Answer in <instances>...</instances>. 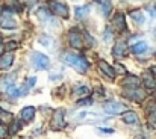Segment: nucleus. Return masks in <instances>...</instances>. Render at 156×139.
<instances>
[{
  "instance_id": "nucleus-24",
  "label": "nucleus",
  "mask_w": 156,
  "mask_h": 139,
  "mask_svg": "<svg viewBox=\"0 0 156 139\" xmlns=\"http://www.w3.org/2000/svg\"><path fill=\"white\" fill-rule=\"evenodd\" d=\"M18 47V43H15V41H11V43H8L6 46H5V48L8 50V53H9V50H15Z\"/></svg>"
},
{
  "instance_id": "nucleus-13",
  "label": "nucleus",
  "mask_w": 156,
  "mask_h": 139,
  "mask_svg": "<svg viewBox=\"0 0 156 139\" xmlns=\"http://www.w3.org/2000/svg\"><path fill=\"white\" fill-rule=\"evenodd\" d=\"M99 68H100V71L103 73L105 76H108L109 79H115V70L111 65H108L105 61H99Z\"/></svg>"
},
{
  "instance_id": "nucleus-25",
  "label": "nucleus",
  "mask_w": 156,
  "mask_h": 139,
  "mask_svg": "<svg viewBox=\"0 0 156 139\" xmlns=\"http://www.w3.org/2000/svg\"><path fill=\"white\" fill-rule=\"evenodd\" d=\"M11 124H12V127H11L9 133H11V135H14V133H17V132H18V129H20V124H18L17 121H14V123H11Z\"/></svg>"
},
{
  "instance_id": "nucleus-27",
  "label": "nucleus",
  "mask_w": 156,
  "mask_h": 139,
  "mask_svg": "<svg viewBox=\"0 0 156 139\" xmlns=\"http://www.w3.org/2000/svg\"><path fill=\"white\" fill-rule=\"evenodd\" d=\"M115 68H117V71H120V73L126 74V70H124V67H123L121 64H117V65H115Z\"/></svg>"
},
{
  "instance_id": "nucleus-6",
  "label": "nucleus",
  "mask_w": 156,
  "mask_h": 139,
  "mask_svg": "<svg viewBox=\"0 0 156 139\" xmlns=\"http://www.w3.org/2000/svg\"><path fill=\"white\" fill-rule=\"evenodd\" d=\"M64 115H65L64 109H58V110H55V113H53V116H52V121H50V127H52V130L58 132V130H62V129L65 127Z\"/></svg>"
},
{
  "instance_id": "nucleus-21",
  "label": "nucleus",
  "mask_w": 156,
  "mask_h": 139,
  "mask_svg": "<svg viewBox=\"0 0 156 139\" xmlns=\"http://www.w3.org/2000/svg\"><path fill=\"white\" fill-rule=\"evenodd\" d=\"M97 5H100L102 6V12H103V15H109V12H111V9H112V6H111V3L108 2V0H94Z\"/></svg>"
},
{
  "instance_id": "nucleus-4",
  "label": "nucleus",
  "mask_w": 156,
  "mask_h": 139,
  "mask_svg": "<svg viewBox=\"0 0 156 139\" xmlns=\"http://www.w3.org/2000/svg\"><path fill=\"white\" fill-rule=\"evenodd\" d=\"M12 9H3L0 14V27L3 29H15L17 27V21L12 17Z\"/></svg>"
},
{
  "instance_id": "nucleus-14",
  "label": "nucleus",
  "mask_w": 156,
  "mask_h": 139,
  "mask_svg": "<svg viewBox=\"0 0 156 139\" xmlns=\"http://www.w3.org/2000/svg\"><path fill=\"white\" fill-rule=\"evenodd\" d=\"M35 116V107L34 106H26L23 110H21V120L24 123H30Z\"/></svg>"
},
{
  "instance_id": "nucleus-26",
  "label": "nucleus",
  "mask_w": 156,
  "mask_h": 139,
  "mask_svg": "<svg viewBox=\"0 0 156 139\" xmlns=\"http://www.w3.org/2000/svg\"><path fill=\"white\" fill-rule=\"evenodd\" d=\"M8 135V130H6V127L3 126V124H0V138H5Z\"/></svg>"
},
{
  "instance_id": "nucleus-23",
  "label": "nucleus",
  "mask_w": 156,
  "mask_h": 139,
  "mask_svg": "<svg viewBox=\"0 0 156 139\" xmlns=\"http://www.w3.org/2000/svg\"><path fill=\"white\" fill-rule=\"evenodd\" d=\"M88 92H90V88H87V86H79L74 89V94H77V95H87Z\"/></svg>"
},
{
  "instance_id": "nucleus-30",
  "label": "nucleus",
  "mask_w": 156,
  "mask_h": 139,
  "mask_svg": "<svg viewBox=\"0 0 156 139\" xmlns=\"http://www.w3.org/2000/svg\"><path fill=\"white\" fill-rule=\"evenodd\" d=\"M0 46H2V36H0Z\"/></svg>"
},
{
  "instance_id": "nucleus-11",
  "label": "nucleus",
  "mask_w": 156,
  "mask_h": 139,
  "mask_svg": "<svg viewBox=\"0 0 156 139\" xmlns=\"http://www.w3.org/2000/svg\"><path fill=\"white\" fill-rule=\"evenodd\" d=\"M12 64H14V54L12 53L6 51L0 56V70H8V68L12 67Z\"/></svg>"
},
{
  "instance_id": "nucleus-17",
  "label": "nucleus",
  "mask_w": 156,
  "mask_h": 139,
  "mask_svg": "<svg viewBox=\"0 0 156 139\" xmlns=\"http://www.w3.org/2000/svg\"><path fill=\"white\" fill-rule=\"evenodd\" d=\"M76 18H85V17H88V14H90V11H91V6L90 5H85V6H77L76 9Z\"/></svg>"
},
{
  "instance_id": "nucleus-1",
  "label": "nucleus",
  "mask_w": 156,
  "mask_h": 139,
  "mask_svg": "<svg viewBox=\"0 0 156 139\" xmlns=\"http://www.w3.org/2000/svg\"><path fill=\"white\" fill-rule=\"evenodd\" d=\"M64 62H65L68 67L74 68V70H76L77 73H80V74H85V73L88 71V67H90V64L87 62L85 57H82V56H79V54H73V53H65V54H64Z\"/></svg>"
},
{
  "instance_id": "nucleus-3",
  "label": "nucleus",
  "mask_w": 156,
  "mask_h": 139,
  "mask_svg": "<svg viewBox=\"0 0 156 139\" xmlns=\"http://www.w3.org/2000/svg\"><path fill=\"white\" fill-rule=\"evenodd\" d=\"M103 110L108 115H118L127 112V106L120 101H106L103 103Z\"/></svg>"
},
{
  "instance_id": "nucleus-8",
  "label": "nucleus",
  "mask_w": 156,
  "mask_h": 139,
  "mask_svg": "<svg viewBox=\"0 0 156 139\" xmlns=\"http://www.w3.org/2000/svg\"><path fill=\"white\" fill-rule=\"evenodd\" d=\"M121 86L126 89H138L141 86V79L136 76H126L121 80Z\"/></svg>"
},
{
  "instance_id": "nucleus-12",
  "label": "nucleus",
  "mask_w": 156,
  "mask_h": 139,
  "mask_svg": "<svg viewBox=\"0 0 156 139\" xmlns=\"http://www.w3.org/2000/svg\"><path fill=\"white\" fill-rule=\"evenodd\" d=\"M143 83H144V86H146L147 89H150V91L156 89V79L150 71H146V73H144V76H143Z\"/></svg>"
},
{
  "instance_id": "nucleus-5",
  "label": "nucleus",
  "mask_w": 156,
  "mask_h": 139,
  "mask_svg": "<svg viewBox=\"0 0 156 139\" xmlns=\"http://www.w3.org/2000/svg\"><path fill=\"white\" fill-rule=\"evenodd\" d=\"M49 8H50L52 14L58 15V17H61V18H68V17H70L68 6H67L65 3H62V2H50Z\"/></svg>"
},
{
  "instance_id": "nucleus-29",
  "label": "nucleus",
  "mask_w": 156,
  "mask_h": 139,
  "mask_svg": "<svg viewBox=\"0 0 156 139\" xmlns=\"http://www.w3.org/2000/svg\"><path fill=\"white\" fill-rule=\"evenodd\" d=\"M100 132H103V133H114L112 129H100Z\"/></svg>"
},
{
  "instance_id": "nucleus-20",
  "label": "nucleus",
  "mask_w": 156,
  "mask_h": 139,
  "mask_svg": "<svg viewBox=\"0 0 156 139\" xmlns=\"http://www.w3.org/2000/svg\"><path fill=\"white\" fill-rule=\"evenodd\" d=\"M147 120H149V126L156 130V106H152V107H150Z\"/></svg>"
},
{
  "instance_id": "nucleus-7",
  "label": "nucleus",
  "mask_w": 156,
  "mask_h": 139,
  "mask_svg": "<svg viewBox=\"0 0 156 139\" xmlns=\"http://www.w3.org/2000/svg\"><path fill=\"white\" fill-rule=\"evenodd\" d=\"M68 43L73 48H82L83 47V33L79 29H71L68 32Z\"/></svg>"
},
{
  "instance_id": "nucleus-19",
  "label": "nucleus",
  "mask_w": 156,
  "mask_h": 139,
  "mask_svg": "<svg viewBox=\"0 0 156 139\" xmlns=\"http://www.w3.org/2000/svg\"><path fill=\"white\" fill-rule=\"evenodd\" d=\"M11 123H12V113L0 109V124L5 126V124H11Z\"/></svg>"
},
{
  "instance_id": "nucleus-18",
  "label": "nucleus",
  "mask_w": 156,
  "mask_h": 139,
  "mask_svg": "<svg viewBox=\"0 0 156 139\" xmlns=\"http://www.w3.org/2000/svg\"><path fill=\"white\" fill-rule=\"evenodd\" d=\"M147 48H149V46L146 43H138V44H133V46L130 47V51L133 54H141V53H146Z\"/></svg>"
},
{
  "instance_id": "nucleus-10",
  "label": "nucleus",
  "mask_w": 156,
  "mask_h": 139,
  "mask_svg": "<svg viewBox=\"0 0 156 139\" xmlns=\"http://www.w3.org/2000/svg\"><path fill=\"white\" fill-rule=\"evenodd\" d=\"M127 44L126 43H117L115 47H114V50H112V54H114V57L115 59H121V57H124V56H127Z\"/></svg>"
},
{
  "instance_id": "nucleus-16",
  "label": "nucleus",
  "mask_w": 156,
  "mask_h": 139,
  "mask_svg": "<svg viewBox=\"0 0 156 139\" xmlns=\"http://www.w3.org/2000/svg\"><path fill=\"white\" fill-rule=\"evenodd\" d=\"M126 97H129V98H132V100H136V101H141V100H144V97H146V94L143 89H130L129 92H124Z\"/></svg>"
},
{
  "instance_id": "nucleus-22",
  "label": "nucleus",
  "mask_w": 156,
  "mask_h": 139,
  "mask_svg": "<svg viewBox=\"0 0 156 139\" xmlns=\"http://www.w3.org/2000/svg\"><path fill=\"white\" fill-rule=\"evenodd\" d=\"M130 17H132L136 23H140V24H143V23L146 21V18H144V15H143V11H140V9L132 11V12H130Z\"/></svg>"
},
{
  "instance_id": "nucleus-28",
  "label": "nucleus",
  "mask_w": 156,
  "mask_h": 139,
  "mask_svg": "<svg viewBox=\"0 0 156 139\" xmlns=\"http://www.w3.org/2000/svg\"><path fill=\"white\" fill-rule=\"evenodd\" d=\"M79 104H91V100H79Z\"/></svg>"
},
{
  "instance_id": "nucleus-2",
  "label": "nucleus",
  "mask_w": 156,
  "mask_h": 139,
  "mask_svg": "<svg viewBox=\"0 0 156 139\" xmlns=\"http://www.w3.org/2000/svg\"><path fill=\"white\" fill-rule=\"evenodd\" d=\"M30 59H32V65L37 70H47L50 67V59L40 51H34L30 54Z\"/></svg>"
},
{
  "instance_id": "nucleus-9",
  "label": "nucleus",
  "mask_w": 156,
  "mask_h": 139,
  "mask_svg": "<svg viewBox=\"0 0 156 139\" xmlns=\"http://www.w3.org/2000/svg\"><path fill=\"white\" fill-rule=\"evenodd\" d=\"M112 26H114V27H115L118 32H124V30L127 29V24H126L124 14H121V12L115 14V15H114V18H112Z\"/></svg>"
},
{
  "instance_id": "nucleus-15",
  "label": "nucleus",
  "mask_w": 156,
  "mask_h": 139,
  "mask_svg": "<svg viewBox=\"0 0 156 139\" xmlns=\"http://www.w3.org/2000/svg\"><path fill=\"white\" fill-rule=\"evenodd\" d=\"M123 121L126 124H132V126H138L140 124V120H138L136 113L132 112V110H127V112L123 113Z\"/></svg>"
}]
</instances>
